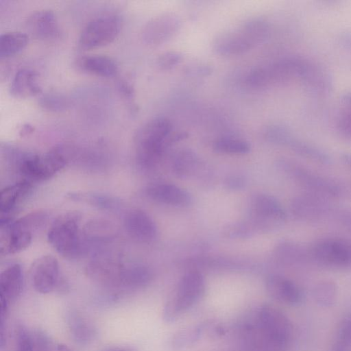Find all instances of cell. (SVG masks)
<instances>
[{"label": "cell", "instance_id": "cell-6", "mask_svg": "<svg viewBox=\"0 0 351 351\" xmlns=\"http://www.w3.org/2000/svg\"><path fill=\"white\" fill-rule=\"evenodd\" d=\"M121 27V18L117 14L93 19L82 30L78 45L81 49H90L108 45L116 38Z\"/></svg>", "mask_w": 351, "mask_h": 351}, {"label": "cell", "instance_id": "cell-41", "mask_svg": "<svg viewBox=\"0 0 351 351\" xmlns=\"http://www.w3.org/2000/svg\"><path fill=\"white\" fill-rule=\"evenodd\" d=\"M340 221L345 226L351 229V211L343 213L340 216Z\"/></svg>", "mask_w": 351, "mask_h": 351}, {"label": "cell", "instance_id": "cell-21", "mask_svg": "<svg viewBox=\"0 0 351 351\" xmlns=\"http://www.w3.org/2000/svg\"><path fill=\"white\" fill-rule=\"evenodd\" d=\"M153 278L151 269L142 264L123 263L121 271V287L139 289L149 285Z\"/></svg>", "mask_w": 351, "mask_h": 351}, {"label": "cell", "instance_id": "cell-20", "mask_svg": "<svg viewBox=\"0 0 351 351\" xmlns=\"http://www.w3.org/2000/svg\"><path fill=\"white\" fill-rule=\"evenodd\" d=\"M76 65L82 71L101 77H112L118 72L117 62L104 55L82 56L77 60Z\"/></svg>", "mask_w": 351, "mask_h": 351}, {"label": "cell", "instance_id": "cell-9", "mask_svg": "<svg viewBox=\"0 0 351 351\" xmlns=\"http://www.w3.org/2000/svg\"><path fill=\"white\" fill-rule=\"evenodd\" d=\"M250 211L254 225L265 230L280 226L286 219L279 202L269 195H256L251 201Z\"/></svg>", "mask_w": 351, "mask_h": 351}, {"label": "cell", "instance_id": "cell-33", "mask_svg": "<svg viewBox=\"0 0 351 351\" xmlns=\"http://www.w3.org/2000/svg\"><path fill=\"white\" fill-rule=\"evenodd\" d=\"M38 101L43 109L53 112L64 110L69 106V101L66 97L55 93L41 94Z\"/></svg>", "mask_w": 351, "mask_h": 351}, {"label": "cell", "instance_id": "cell-24", "mask_svg": "<svg viewBox=\"0 0 351 351\" xmlns=\"http://www.w3.org/2000/svg\"><path fill=\"white\" fill-rule=\"evenodd\" d=\"M32 182L23 180L3 189L1 191L0 210L3 214L10 212L28 193Z\"/></svg>", "mask_w": 351, "mask_h": 351}, {"label": "cell", "instance_id": "cell-36", "mask_svg": "<svg viewBox=\"0 0 351 351\" xmlns=\"http://www.w3.org/2000/svg\"><path fill=\"white\" fill-rule=\"evenodd\" d=\"M15 351H35L32 335L21 325L16 330V350Z\"/></svg>", "mask_w": 351, "mask_h": 351}, {"label": "cell", "instance_id": "cell-35", "mask_svg": "<svg viewBox=\"0 0 351 351\" xmlns=\"http://www.w3.org/2000/svg\"><path fill=\"white\" fill-rule=\"evenodd\" d=\"M183 59L182 53L168 51L161 53L156 59V65L161 71H169L179 64Z\"/></svg>", "mask_w": 351, "mask_h": 351}, {"label": "cell", "instance_id": "cell-31", "mask_svg": "<svg viewBox=\"0 0 351 351\" xmlns=\"http://www.w3.org/2000/svg\"><path fill=\"white\" fill-rule=\"evenodd\" d=\"M337 287L330 280H324L315 285L313 295L315 302L322 307H330L337 297Z\"/></svg>", "mask_w": 351, "mask_h": 351}, {"label": "cell", "instance_id": "cell-30", "mask_svg": "<svg viewBox=\"0 0 351 351\" xmlns=\"http://www.w3.org/2000/svg\"><path fill=\"white\" fill-rule=\"evenodd\" d=\"M213 147L218 153L227 154H245L250 151V145L247 141L232 137H221L215 140Z\"/></svg>", "mask_w": 351, "mask_h": 351}, {"label": "cell", "instance_id": "cell-5", "mask_svg": "<svg viewBox=\"0 0 351 351\" xmlns=\"http://www.w3.org/2000/svg\"><path fill=\"white\" fill-rule=\"evenodd\" d=\"M205 287V280L201 273L191 271L185 274L164 306V320L171 323L177 319L200 300L204 294Z\"/></svg>", "mask_w": 351, "mask_h": 351}, {"label": "cell", "instance_id": "cell-17", "mask_svg": "<svg viewBox=\"0 0 351 351\" xmlns=\"http://www.w3.org/2000/svg\"><path fill=\"white\" fill-rule=\"evenodd\" d=\"M267 293L275 300L289 305H297L302 300L300 287L291 280L276 274L269 276L265 281Z\"/></svg>", "mask_w": 351, "mask_h": 351}, {"label": "cell", "instance_id": "cell-26", "mask_svg": "<svg viewBox=\"0 0 351 351\" xmlns=\"http://www.w3.org/2000/svg\"><path fill=\"white\" fill-rule=\"evenodd\" d=\"M276 254L280 261L288 264H302L305 263L310 252L302 245L294 242L284 241L276 247Z\"/></svg>", "mask_w": 351, "mask_h": 351}, {"label": "cell", "instance_id": "cell-13", "mask_svg": "<svg viewBox=\"0 0 351 351\" xmlns=\"http://www.w3.org/2000/svg\"><path fill=\"white\" fill-rule=\"evenodd\" d=\"M23 287V270L19 264L6 267L0 276V317L3 323L9 305L21 295Z\"/></svg>", "mask_w": 351, "mask_h": 351}, {"label": "cell", "instance_id": "cell-22", "mask_svg": "<svg viewBox=\"0 0 351 351\" xmlns=\"http://www.w3.org/2000/svg\"><path fill=\"white\" fill-rule=\"evenodd\" d=\"M68 326L73 339L80 344H88L95 339V326L82 315L71 312L67 317Z\"/></svg>", "mask_w": 351, "mask_h": 351}, {"label": "cell", "instance_id": "cell-38", "mask_svg": "<svg viewBox=\"0 0 351 351\" xmlns=\"http://www.w3.org/2000/svg\"><path fill=\"white\" fill-rule=\"evenodd\" d=\"M251 229L249 228L248 226L243 223H238L228 228V234L235 237H245L250 234Z\"/></svg>", "mask_w": 351, "mask_h": 351}, {"label": "cell", "instance_id": "cell-10", "mask_svg": "<svg viewBox=\"0 0 351 351\" xmlns=\"http://www.w3.org/2000/svg\"><path fill=\"white\" fill-rule=\"evenodd\" d=\"M318 263L332 267L351 266V241L324 239L317 242L309 251Z\"/></svg>", "mask_w": 351, "mask_h": 351}, {"label": "cell", "instance_id": "cell-42", "mask_svg": "<svg viewBox=\"0 0 351 351\" xmlns=\"http://www.w3.org/2000/svg\"><path fill=\"white\" fill-rule=\"evenodd\" d=\"M33 131L34 128L32 125L29 124H25L21 127L19 133L21 136H24L31 134Z\"/></svg>", "mask_w": 351, "mask_h": 351}, {"label": "cell", "instance_id": "cell-27", "mask_svg": "<svg viewBox=\"0 0 351 351\" xmlns=\"http://www.w3.org/2000/svg\"><path fill=\"white\" fill-rule=\"evenodd\" d=\"M29 41L28 36L21 32H8L0 36V57L7 58L22 50Z\"/></svg>", "mask_w": 351, "mask_h": 351}, {"label": "cell", "instance_id": "cell-12", "mask_svg": "<svg viewBox=\"0 0 351 351\" xmlns=\"http://www.w3.org/2000/svg\"><path fill=\"white\" fill-rule=\"evenodd\" d=\"M181 25V19L176 13L160 14L145 25L141 33L142 39L148 45H160L173 38Z\"/></svg>", "mask_w": 351, "mask_h": 351}, {"label": "cell", "instance_id": "cell-32", "mask_svg": "<svg viewBox=\"0 0 351 351\" xmlns=\"http://www.w3.org/2000/svg\"><path fill=\"white\" fill-rule=\"evenodd\" d=\"M35 351H72L67 346L58 343L41 330L31 334Z\"/></svg>", "mask_w": 351, "mask_h": 351}, {"label": "cell", "instance_id": "cell-16", "mask_svg": "<svg viewBox=\"0 0 351 351\" xmlns=\"http://www.w3.org/2000/svg\"><path fill=\"white\" fill-rule=\"evenodd\" d=\"M126 232L133 239L148 243L157 237V228L152 217L145 211L134 209L128 212L123 220Z\"/></svg>", "mask_w": 351, "mask_h": 351}, {"label": "cell", "instance_id": "cell-23", "mask_svg": "<svg viewBox=\"0 0 351 351\" xmlns=\"http://www.w3.org/2000/svg\"><path fill=\"white\" fill-rule=\"evenodd\" d=\"M71 199L83 202L97 208L116 211L121 208L122 203L116 197L99 193H80L73 192L68 194Z\"/></svg>", "mask_w": 351, "mask_h": 351}, {"label": "cell", "instance_id": "cell-19", "mask_svg": "<svg viewBox=\"0 0 351 351\" xmlns=\"http://www.w3.org/2000/svg\"><path fill=\"white\" fill-rule=\"evenodd\" d=\"M38 74L34 69L23 68L14 75L9 88L14 97L27 98L40 95L42 89L38 81Z\"/></svg>", "mask_w": 351, "mask_h": 351}, {"label": "cell", "instance_id": "cell-40", "mask_svg": "<svg viewBox=\"0 0 351 351\" xmlns=\"http://www.w3.org/2000/svg\"><path fill=\"white\" fill-rule=\"evenodd\" d=\"M119 88L125 97L131 99L133 95V88L130 84L125 81H121Z\"/></svg>", "mask_w": 351, "mask_h": 351}, {"label": "cell", "instance_id": "cell-1", "mask_svg": "<svg viewBox=\"0 0 351 351\" xmlns=\"http://www.w3.org/2000/svg\"><path fill=\"white\" fill-rule=\"evenodd\" d=\"M292 335L288 317L269 304L262 306L255 319L242 328L243 340L251 351H285Z\"/></svg>", "mask_w": 351, "mask_h": 351}, {"label": "cell", "instance_id": "cell-7", "mask_svg": "<svg viewBox=\"0 0 351 351\" xmlns=\"http://www.w3.org/2000/svg\"><path fill=\"white\" fill-rule=\"evenodd\" d=\"M282 169L297 183L308 190L309 193L324 198L336 197L341 194V189L335 182L297 163L285 161Z\"/></svg>", "mask_w": 351, "mask_h": 351}, {"label": "cell", "instance_id": "cell-2", "mask_svg": "<svg viewBox=\"0 0 351 351\" xmlns=\"http://www.w3.org/2000/svg\"><path fill=\"white\" fill-rule=\"evenodd\" d=\"M171 122L165 117H157L143 124L134 136L136 158L144 168L154 167L170 144L184 138V134L171 136Z\"/></svg>", "mask_w": 351, "mask_h": 351}, {"label": "cell", "instance_id": "cell-8", "mask_svg": "<svg viewBox=\"0 0 351 351\" xmlns=\"http://www.w3.org/2000/svg\"><path fill=\"white\" fill-rule=\"evenodd\" d=\"M35 229L24 217L12 221L1 220V253L15 254L26 249L31 243Z\"/></svg>", "mask_w": 351, "mask_h": 351}, {"label": "cell", "instance_id": "cell-44", "mask_svg": "<svg viewBox=\"0 0 351 351\" xmlns=\"http://www.w3.org/2000/svg\"><path fill=\"white\" fill-rule=\"evenodd\" d=\"M103 351H130L129 350L124 348H119V347H112V348H108Z\"/></svg>", "mask_w": 351, "mask_h": 351}, {"label": "cell", "instance_id": "cell-14", "mask_svg": "<svg viewBox=\"0 0 351 351\" xmlns=\"http://www.w3.org/2000/svg\"><path fill=\"white\" fill-rule=\"evenodd\" d=\"M291 210L298 219L313 221L326 217L330 206L324 197L309 193L295 197L291 203Z\"/></svg>", "mask_w": 351, "mask_h": 351}, {"label": "cell", "instance_id": "cell-11", "mask_svg": "<svg viewBox=\"0 0 351 351\" xmlns=\"http://www.w3.org/2000/svg\"><path fill=\"white\" fill-rule=\"evenodd\" d=\"M31 277L34 289L46 294L63 289L64 284L60 276L58 262L52 255L38 258L32 267Z\"/></svg>", "mask_w": 351, "mask_h": 351}, {"label": "cell", "instance_id": "cell-37", "mask_svg": "<svg viewBox=\"0 0 351 351\" xmlns=\"http://www.w3.org/2000/svg\"><path fill=\"white\" fill-rule=\"evenodd\" d=\"M202 326L204 334L207 333L213 337H221L226 333L223 326L214 321L205 322L202 323Z\"/></svg>", "mask_w": 351, "mask_h": 351}, {"label": "cell", "instance_id": "cell-25", "mask_svg": "<svg viewBox=\"0 0 351 351\" xmlns=\"http://www.w3.org/2000/svg\"><path fill=\"white\" fill-rule=\"evenodd\" d=\"M199 165V158L194 152L182 149L175 156L173 168L178 176L187 178L198 170Z\"/></svg>", "mask_w": 351, "mask_h": 351}, {"label": "cell", "instance_id": "cell-3", "mask_svg": "<svg viewBox=\"0 0 351 351\" xmlns=\"http://www.w3.org/2000/svg\"><path fill=\"white\" fill-rule=\"evenodd\" d=\"M268 33L266 20L261 17L252 18L236 28L217 34L212 41V49L222 56L240 55L261 44Z\"/></svg>", "mask_w": 351, "mask_h": 351}, {"label": "cell", "instance_id": "cell-18", "mask_svg": "<svg viewBox=\"0 0 351 351\" xmlns=\"http://www.w3.org/2000/svg\"><path fill=\"white\" fill-rule=\"evenodd\" d=\"M146 195L152 199L175 206H186L192 198L188 191L175 184L167 183L154 184L145 189Z\"/></svg>", "mask_w": 351, "mask_h": 351}, {"label": "cell", "instance_id": "cell-43", "mask_svg": "<svg viewBox=\"0 0 351 351\" xmlns=\"http://www.w3.org/2000/svg\"><path fill=\"white\" fill-rule=\"evenodd\" d=\"M343 162L351 168V154H345L342 156Z\"/></svg>", "mask_w": 351, "mask_h": 351}, {"label": "cell", "instance_id": "cell-29", "mask_svg": "<svg viewBox=\"0 0 351 351\" xmlns=\"http://www.w3.org/2000/svg\"><path fill=\"white\" fill-rule=\"evenodd\" d=\"M204 335L202 324L191 326L177 331L169 339V346L180 350L193 345Z\"/></svg>", "mask_w": 351, "mask_h": 351}, {"label": "cell", "instance_id": "cell-15", "mask_svg": "<svg viewBox=\"0 0 351 351\" xmlns=\"http://www.w3.org/2000/svg\"><path fill=\"white\" fill-rule=\"evenodd\" d=\"M27 31L35 38L49 40L60 36V27L54 12L49 9L35 11L25 21Z\"/></svg>", "mask_w": 351, "mask_h": 351}, {"label": "cell", "instance_id": "cell-4", "mask_svg": "<svg viewBox=\"0 0 351 351\" xmlns=\"http://www.w3.org/2000/svg\"><path fill=\"white\" fill-rule=\"evenodd\" d=\"M82 215L69 211L58 217L47 232L50 245L62 256L76 258L86 250L82 231L80 230Z\"/></svg>", "mask_w": 351, "mask_h": 351}, {"label": "cell", "instance_id": "cell-28", "mask_svg": "<svg viewBox=\"0 0 351 351\" xmlns=\"http://www.w3.org/2000/svg\"><path fill=\"white\" fill-rule=\"evenodd\" d=\"M112 233V224L104 219H93L87 222L82 230L83 237L86 243L106 241L111 238Z\"/></svg>", "mask_w": 351, "mask_h": 351}, {"label": "cell", "instance_id": "cell-34", "mask_svg": "<svg viewBox=\"0 0 351 351\" xmlns=\"http://www.w3.org/2000/svg\"><path fill=\"white\" fill-rule=\"evenodd\" d=\"M331 351H351V315L342 322Z\"/></svg>", "mask_w": 351, "mask_h": 351}, {"label": "cell", "instance_id": "cell-39", "mask_svg": "<svg viewBox=\"0 0 351 351\" xmlns=\"http://www.w3.org/2000/svg\"><path fill=\"white\" fill-rule=\"evenodd\" d=\"M226 185L230 189L238 190L244 186L245 180L240 176H231L226 179Z\"/></svg>", "mask_w": 351, "mask_h": 351}]
</instances>
